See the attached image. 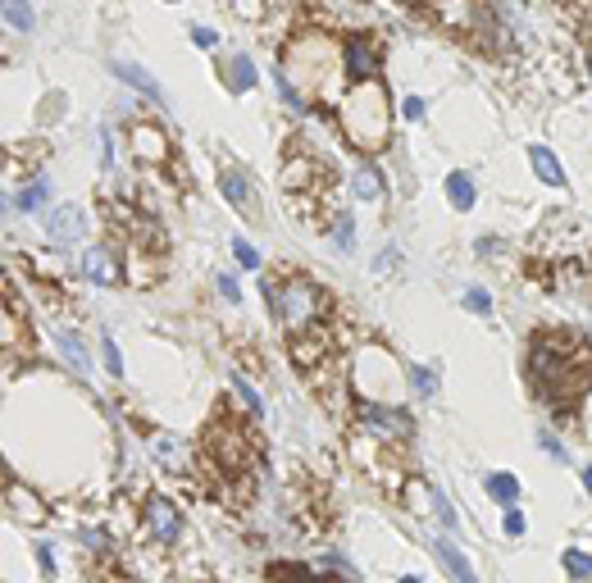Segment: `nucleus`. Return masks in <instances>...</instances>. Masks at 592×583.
Here are the masks:
<instances>
[{
  "label": "nucleus",
  "instance_id": "a211bd4d",
  "mask_svg": "<svg viewBox=\"0 0 592 583\" xmlns=\"http://www.w3.org/2000/svg\"><path fill=\"white\" fill-rule=\"evenodd\" d=\"M529 165H534L538 183H547V187H565V169H561V160L552 156V146L534 141V146H529Z\"/></svg>",
  "mask_w": 592,
  "mask_h": 583
},
{
  "label": "nucleus",
  "instance_id": "7c9ffc66",
  "mask_svg": "<svg viewBox=\"0 0 592 583\" xmlns=\"http://www.w3.org/2000/svg\"><path fill=\"white\" fill-rule=\"evenodd\" d=\"M406 383H410V392H415L419 401H428V397H437V374H433V370H424V364H410V374H406Z\"/></svg>",
  "mask_w": 592,
  "mask_h": 583
},
{
  "label": "nucleus",
  "instance_id": "c03bdc74",
  "mask_svg": "<svg viewBox=\"0 0 592 583\" xmlns=\"http://www.w3.org/2000/svg\"><path fill=\"white\" fill-rule=\"evenodd\" d=\"M538 443H543V452H547L552 461H565V447L556 443V433H538Z\"/></svg>",
  "mask_w": 592,
  "mask_h": 583
},
{
  "label": "nucleus",
  "instance_id": "2f4dec72",
  "mask_svg": "<svg viewBox=\"0 0 592 583\" xmlns=\"http://www.w3.org/2000/svg\"><path fill=\"white\" fill-rule=\"evenodd\" d=\"M328 224H333V242H337L342 251H351V247H355V224H351V214H333Z\"/></svg>",
  "mask_w": 592,
  "mask_h": 583
},
{
  "label": "nucleus",
  "instance_id": "5701e85b",
  "mask_svg": "<svg viewBox=\"0 0 592 583\" xmlns=\"http://www.w3.org/2000/svg\"><path fill=\"white\" fill-rule=\"evenodd\" d=\"M483 488H488V497L501 501V506H515V501H520V479L506 474V470H492V474L483 479Z\"/></svg>",
  "mask_w": 592,
  "mask_h": 583
},
{
  "label": "nucleus",
  "instance_id": "c85d7f7f",
  "mask_svg": "<svg viewBox=\"0 0 592 583\" xmlns=\"http://www.w3.org/2000/svg\"><path fill=\"white\" fill-rule=\"evenodd\" d=\"M274 92H278V101H283V105H287L292 114H306V105H310V101H306L301 92L292 87V78H287L283 68H274Z\"/></svg>",
  "mask_w": 592,
  "mask_h": 583
},
{
  "label": "nucleus",
  "instance_id": "9b49d317",
  "mask_svg": "<svg viewBox=\"0 0 592 583\" xmlns=\"http://www.w3.org/2000/svg\"><path fill=\"white\" fill-rule=\"evenodd\" d=\"M5 501H10V510H14V520H23L28 529H41L46 520H50V506L41 501V492L37 488H28V483H5Z\"/></svg>",
  "mask_w": 592,
  "mask_h": 583
},
{
  "label": "nucleus",
  "instance_id": "1a4fd4ad",
  "mask_svg": "<svg viewBox=\"0 0 592 583\" xmlns=\"http://www.w3.org/2000/svg\"><path fill=\"white\" fill-rule=\"evenodd\" d=\"M128 146H132V156L141 160V165H169V132L160 128V123H132L128 128Z\"/></svg>",
  "mask_w": 592,
  "mask_h": 583
},
{
  "label": "nucleus",
  "instance_id": "ddd939ff",
  "mask_svg": "<svg viewBox=\"0 0 592 583\" xmlns=\"http://www.w3.org/2000/svg\"><path fill=\"white\" fill-rule=\"evenodd\" d=\"M292 360L301 364V370H315V364L328 360V337H324L319 324L306 328V333H292Z\"/></svg>",
  "mask_w": 592,
  "mask_h": 583
},
{
  "label": "nucleus",
  "instance_id": "39448f33",
  "mask_svg": "<svg viewBox=\"0 0 592 583\" xmlns=\"http://www.w3.org/2000/svg\"><path fill=\"white\" fill-rule=\"evenodd\" d=\"M337 68H342V78H346L351 87L379 83V73H383V50H379V41L369 37V32H351V37L342 41V50H337Z\"/></svg>",
  "mask_w": 592,
  "mask_h": 583
},
{
  "label": "nucleus",
  "instance_id": "58836bf2",
  "mask_svg": "<svg viewBox=\"0 0 592 583\" xmlns=\"http://www.w3.org/2000/svg\"><path fill=\"white\" fill-rule=\"evenodd\" d=\"M465 306L474 310V315H492V297L483 287H465Z\"/></svg>",
  "mask_w": 592,
  "mask_h": 583
},
{
  "label": "nucleus",
  "instance_id": "f3484780",
  "mask_svg": "<svg viewBox=\"0 0 592 583\" xmlns=\"http://www.w3.org/2000/svg\"><path fill=\"white\" fill-rule=\"evenodd\" d=\"M283 192L287 196H296V192H315V178H319V165L310 160V156H296V160H287L283 165Z\"/></svg>",
  "mask_w": 592,
  "mask_h": 583
},
{
  "label": "nucleus",
  "instance_id": "aec40b11",
  "mask_svg": "<svg viewBox=\"0 0 592 583\" xmlns=\"http://www.w3.org/2000/svg\"><path fill=\"white\" fill-rule=\"evenodd\" d=\"M146 443H151L156 465H165V470H174V474H178V470H187V452H183L178 437H169V433H151Z\"/></svg>",
  "mask_w": 592,
  "mask_h": 583
},
{
  "label": "nucleus",
  "instance_id": "473e14b6",
  "mask_svg": "<svg viewBox=\"0 0 592 583\" xmlns=\"http://www.w3.org/2000/svg\"><path fill=\"white\" fill-rule=\"evenodd\" d=\"M101 360H105V370L119 379L123 374V351H119V342L110 337V333H101Z\"/></svg>",
  "mask_w": 592,
  "mask_h": 583
},
{
  "label": "nucleus",
  "instance_id": "f257e3e1",
  "mask_svg": "<svg viewBox=\"0 0 592 583\" xmlns=\"http://www.w3.org/2000/svg\"><path fill=\"white\" fill-rule=\"evenodd\" d=\"M529 379H534V392L561 410V401H570L588 388V364H579L574 342L534 337L529 342Z\"/></svg>",
  "mask_w": 592,
  "mask_h": 583
},
{
  "label": "nucleus",
  "instance_id": "a878e982",
  "mask_svg": "<svg viewBox=\"0 0 592 583\" xmlns=\"http://www.w3.org/2000/svg\"><path fill=\"white\" fill-rule=\"evenodd\" d=\"M229 87L233 92H251L256 87V59L251 55H233L229 59Z\"/></svg>",
  "mask_w": 592,
  "mask_h": 583
},
{
  "label": "nucleus",
  "instance_id": "0eeeda50",
  "mask_svg": "<svg viewBox=\"0 0 592 583\" xmlns=\"http://www.w3.org/2000/svg\"><path fill=\"white\" fill-rule=\"evenodd\" d=\"M141 529H146V538H151V543L174 547L178 534H183V506H178L174 497H165V492L146 497V506H141Z\"/></svg>",
  "mask_w": 592,
  "mask_h": 583
},
{
  "label": "nucleus",
  "instance_id": "b1692460",
  "mask_svg": "<svg viewBox=\"0 0 592 583\" xmlns=\"http://www.w3.org/2000/svg\"><path fill=\"white\" fill-rule=\"evenodd\" d=\"M424 501L433 506V516H437V525H442V529H447V534H461V516H456V510H452V501L442 497L433 483H424Z\"/></svg>",
  "mask_w": 592,
  "mask_h": 583
},
{
  "label": "nucleus",
  "instance_id": "a19ab883",
  "mask_svg": "<svg viewBox=\"0 0 592 583\" xmlns=\"http://www.w3.org/2000/svg\"><path fill=\"white\" fill-rule=\"evenodd\" d=\"M192 41H196L201 50H219V32L205 28V23H192Z\"/></svg>",
  "mask_w": 592,
  "mask_h": 583
},
{
  "label": "nucleus",
  "instance_id": "e433bc0d",
  "mask_svg": "<svg viewBox=\"0 0 592 583\" xmlns=\"http://www.w3.org/2000/svg\"><path fill=\"white\" fill-rule=\"evenodd\" d=\"M214 287H219V297H224L229 306H242V287H238V278H233V274H219V278H214Z\"/></svg>",
  "mask_w": 592,
  "mask_h": 583
},
{
  "label": "nucleus",
  "instance_id": "09e8293b",
  "mask_svg": "<svg viewBox=\"0 0 592 583\" xmlns=\"http://www.w3.org/2000/svg\"><path fill=\"white\" fill-rule=\"evenodd\" d=\"M397 5H424V0H397Z\"/></svg>",
  "mask_w": 592,
  "mask_h": 583
},
{
  "label": "nucleus",
  "instance_id": "79ce46f5",
  "mask_svg": "<svg viewBox=\"0 0 592 583\" xmlns=\"http://www.w3.org/2000/svg\"><path fill=\"white\" fill-rule=\"evenodd\" d=\"M101 165L114 169V132H110V123H101Z\"/></svg>",
  "mask_w": 592,
  "mask_h": 583
},
{
  "label": "nucleus",
  "instance_id": "7ed1b4c3",
  "mask_svg": "<svg viewBox=\"0 0 592 583\" xmlns=\"http://www.w3.org/2000/svg\"><path fill=\"white\" fill-rule=\"evenodd\" d=\"M265 301H269V315L292 333H306L315 324H324L328 315V292L310 278H283V283H265Z\"/></svg>",
  "mask_w": 592,
  "mask_h": 583
},
{
  "label": "nucleus",
  "instance_id": "72a5a7b5",
  "mask_svg": "<svg viewBox=\"0 0 592 583\" xmlns=\"http://www.w3.org/2000/svg\"><path fill=\"white\" fill-rule=\"evenodd\" d=\"M556 283H561V292H574V297H579V292H583V287H588V283H583V269H579V265H574V260H570V265H561V269H556Z\"/></svg>",
  "mask_w": 592,
  "mask_h": 583
},
{
  "label": "nucleus",
  "instance_id": "f704fd0d",
  "mask_svg": "<svg viewBox=\"0 0 592 583\" xmlns=\"http://www.w3.org/2000/svg\"><path fill=\"white\" fill-rule=\"evenodd\" d=\"M32 561H37V570H41L46 579L59 574V561H55V547H50V543H32Z\"/></svg>",
  "mask_w": 592,
  "mask_h": 583
},
{
  "label": "nucleus",
  "instance_id": "4468645a",
  "mask_svg": "<svg viewBox=\"0 0 592 583\" xmlns=\"http://www.w3.org/2000/svg\"><path fill=\"white\" fill-rule=\"evenodd\" d=\"M428 547H433V556L442 561V570H447V574H452V583H479V574H474V565L465 561V552H461V547H456L452 538H433Z\"/></svg>",
  "mask_w": 592,
  "mask_h": 583
},
{
  "label": "nucleus",
  "instance_id": "20e7f679",
  "mask_svg": "<svg viewBox=\"0 0 592 583\" xmlns=\"http://www.w3.org/2000/svg\"><path fill=\"white\" fill-rule=\"evenodd\" d=\"M355 424L364 437H374V443H406V437L415 433L410 415L401 406H383V401H355Z\"/></svg>",
  "mask_w": 592,
  "mask_h": 583
},
{
  "label": "nucleus",
  "instance_id": "412c9836",
  "mask_svg": "<svg viewBox=\"0 0 592 583\" xmlns=\"http://www.w3.org/2000/svg\"><path fill=\"white\" fill-rule=\"evenodd\" d=\"M351 196H355V201H379V196H383V174L369 165V160H360V165L351 169Z\"/></svg>",
  "mask_w": 592,
  "mask_h": 583
},
{
  "label": "nucleus",
  "instance_id": "de8ad7c7",
  "mask_svg": "<svg viewBox=\"0 0 592 583\" xmlns=\"http://www.w3.org/2000/svg\"><path fill=\"white\" fill-rule=\"evenodd\" d=\"M397 583H424V579H419V574H401Z\"/></svg>",
  "mask_w": 592,
  "mask_h": 583
},
{
  "label": "nucleus",
  "instance_id": "37998d69",
  "mask_svg": "<svg viewBox=\"0 0 592 583\" xmlns=\"http://www.w3.org/2000/svg\"><path fill=\"white\" fill-rule=\"evenodd\" d=\"M424 110H428V105H424L419 96H406V101H401V114H406L410 123H419V119H424Z\"/></svg>",
  "mask_w": 592,
  "mask_h": 583
},
{
  "label": "nucleus",
  "instance_id": "49530a36",
  "mask_svg": "<svg viewBox=\"0 0 592 583\" xmlns=\"http://www.w3.org/2000/svg\"><path fill=\"white\" fill-rule=\"evenodd\" d=\"M583 488L592 492V465H583Z\"/></svg>",
  "mask_w": 592,
  "mask_h": 583
},
{
  "label": "nucleus",
  "instance_id": "ea45409f",
  "mask_svg": "<svg viewBox=\"0 0 592 583\" xmlns=\"http://www.w3.org/2000/svg\"><path fill=\"white\" fill-rule=\"evenodd\" d=\"M501 529H506V538H520V534H525V510L506 506V520H501Z\"/></svg>",
  "mask_w": 592,
  "mask_h": 583
},
{
  "label": "nucleus",
  "instance_id": "9d476101",
  "mask_svg": "<svg viewBox=\"0 0 592 583\" xmlns=\"http://www.w3.org/2000/svg\"><path fill=\"white\" fill-rule=\"evenodd\" d=\"M46 238H50L55 247L83 242V238H87V214H83V205H55V210H46Z\"/></svg>",
  "mask_w": 592,
  "mask_h": 583
},
{
  "label": "nucleus",
  "instance_id": "2eb2a0df",
  "mask_svg": "<svg viewBox=\"0 0 592 583\" xmlns=\"http://www.w3.org/2000/svg\"><path fill=\"white\" fill-rule=\"evenodd\" d=\"M110 68H114V78H119L123 87H132V92H141L146 101H156V105H165V87H160V83L151 78V73H146V68H141V64H123V59H114Z\"/></svg>",
  "mask_w": 592,
  "mask_h": 583
},
{
  "label": "nucleus",
  "instance_id": "a18cd8bd",
  "mask_svg": "<svg viewBox=\"0 0 592 583\" xmlns=\"http://www.w3.org/2000/svg\"><path fill=\"white\" fill-rule=\"evenodd\" d=\"M10 214H14V196L0 192V219H10Z\"/></svg>",
  "mask_w": 592,
  "mask_h": 583
},
{
  "label": "nucleus",
  "instance_id": "bb28decb",
  "mask_svg": "<svg viewBox=\"0 0 592 583\" xmlns=\"http://www.w3.org/2000/svg\"><path fill=\"white\" fill-rule=\"evenodd\" d=\"M447 201L456 205V210H474V178L470 174H447Z\"/></svg>",
  "mask_w": 592,
  "mask_h": 583
},
{
  "label": "nucleus",
  "instance_id": "423d86ee",
  "mask_svg": "<svg viewBox=\"0 0 592 583\" xmlns=\"http://www.w3.org/2000/svg\"><path fill=\"white\" fill-rule=\"evenodd\" d=\"M205 452H210V461L224 470V474H247V465H251V433L242 428V424H214L210 428V437H205Z\"/></svg>",
  "mask_w": 592,
  "mask_h": 583
},
{
  "label": "nucleus",
  "instance_id": "6e6552de",
  "mask_svg": "<svg viewBox=\"0 0 592 583\" xmlns=\"http://www.w3.org/2000/svg\"><path fill=\"white\" fill-rule=\"evenodd\" d=\"M78 274H83L87 283H96V287H119V283H123V256H119L110 242H92V247H83V256H78Z\"/></svg>",
  "mask_w": 592,
  "mask_h": 583
},
{
  "label": "nucleus",
  "instance_id": "393cba45",
  "mask_svg": "<svg viewBox=\"0 0 592 583\" xmlns=\"http://www.w3.org/2000/svg\"><path fill=\"white\" fill-rule=\"evenodd\" d=\"M46 201H50V183H41V178H28V183L19 187V196H14V210L32 214V210H46Z\"/></svg>",
  "mask_w": 592,
  "mask_h": 583
},
{
  "label": "nucleus",
  "instance_id": "8fccbe9b",
  "mask_svg": "<svg viewBox=\"0 0 592 583\" xmlns=\"http://www.w3.org/2000/svg\"><path fill=\"white\" fill-rule=\"evenodd\" d=\"M169 5H174V0H169Z\"/></svg>",
  "mask_w": 592,
  "mask_h": 583
},
{
  "label": "nucleus",
  "instance_id": "cd10ccee",
  "mask_svg": "<svg viewBox=\"0 0 592 583\" xmlns=\"http://www.w3.org/2000/svg\"><path fill=\"white\" fill-rule=\"evenodd\" d=\"M233 397L242 401V410H247L251 419H260V415H265V401H260L256 383H251V379H242V370H233Z\"/></svg>",
  "mask_w": 592,
  "mask_h": 583
},
{
  "label": "nucleus",
  "instance_id": "4be33fe9",
  "mask_svg": "<svg viewBox=\"0 0 592 583\" xmlns=\"http://www.w3.org/2000/svg\"><path fill=\"white\" fill-rule=\"evenodd\" d=\"M0 19H5L14 32H32L37 28V14H32V0H0Z\"/></svg>",
  "mask_w": 592,
  "mask_h": 583
},
{
  "label": "nucleus",
  "instance_id": "dca6fc26",
  "mask_svg": "<svg viewBox=\"0 0 592 583\" xmlns=\"http://www.w3.org/2000/svg\"><path fill=\"white\" fill-rule=\"evenodd\" d=\"M55 351H59V355H64V364H73L78 374H87V370H92V351H87V342L78 337V328L55 324Z\"/></svg>",
  "mask_w": 592,
  "mask_h": 583
},
{
  "label": "nucleus",
  "instance_id": "c756f323",
  "mask_svg": "<svg viewBox=\"0 0 592 583\" xmlns=\"http://www.w3.org/2000/svg\"><path fill=\"white\" fill-rule=\"evenodd\" d=\"M561 565H565V574H570L574 583H588V579H592V556H588V552H579V547H565Z\"/></svg>",
  "mask_w": 592,
  "mask_h": 583
},
{
  "label": "nucleus",
  "instance_id": "f8f14e48",
  "mask_svg": "<svg viewBox=\"0 0 592 583\" xmlns=\"http://www.w3.org/2000/svg\"><path fill=\"white\" fill-rule=\"evenodd\" d=\"M219 192L229 196V205L238 210V214H247V219H256L260 214V196H256V183L242 174V169H224V178H219Z\"/></svg>",
  "mask_w": 592,
  "mask_h": 583
},
{
  "label": "nucleus",
  "instance_id": "4c0bfd02",
  "mask_svg": "<svg viewBox=\"0 0 592 583\" xmlns=\"http://www.w3.org/2000/svg\"><path fill=\"white\" fill-rule=\"evenodd\" d=\"M0 346H19V319L0 306Z\"/></svg>",
  "mask_w": 592,
  "mask_h": 583
},
{
  "label": "nucleus",
  "instance_id": "6ab92c4d",
  "mask_svg": "<svg viewBox=\"0 0 592 583\" xmlns=\"http://www.w3.org/2000/svg\"><path fill=\"white\" fill-rule=\"evenodd\" d=\"M269 579L274 583H342V579H324L315 565H301V561H274Z\"/></svg>",
  "mask_w": 592,
  "mask_h": 583
},
{
  "label": "nucleus",
  "instance_id": "f03ea898",
  "mask_svg": "<svg viewBox=\"0 0 592 583\" xmlns=\"http://www.w3.org/2000/svg\"><path fill=\"white\" fill-rule=\"evenodd\" d=\"M337 123L342 132L351 137V146L360 151H383L388 137H392V105H388V92L379 83H360L342 96L337 105Z\"/></svg>",
  "mask_w": 592,
  "mask_h": 583
},
{
  "label": "nucleus",
  "instance_id": "c9c22d12",
  "mask_svg": "<svg viewBox=\"0 0 592 583\" xmlns=\"http://www.w3.org/2000/svg\"><path fill=\"white\" fill-rule=\"evenodd\" d=\"M233 260H238L242 269H260V251H256L247 238H233Z\"/></svg>",
  "mask_w": 592,
  "mask_h": 583
}]
</instances>
